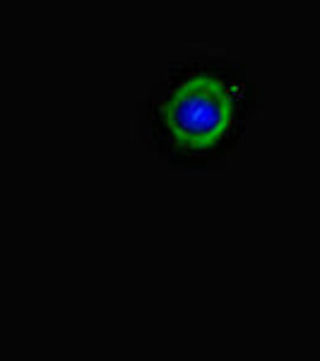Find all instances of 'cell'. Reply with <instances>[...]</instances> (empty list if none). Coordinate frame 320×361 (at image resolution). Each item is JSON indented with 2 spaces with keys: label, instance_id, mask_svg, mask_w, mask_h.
<instances>
[{
  "label": "cell",
  "instance_id": "obj_1",
  "mask_svg": "<svg viewBox=\"0 0 320 361\" xmlns=\"http://www.w3.org/2000/svg\"><path fill=\"white\" fill-rule=\"evenodd\" d=\"M260 109L263 90L246 63L190 54L137 104L135 135L164 166L205 173L234 157Z\"/></svg>",
  "mask_w": 320,
  "mask_h": 361
}]
</instances>
